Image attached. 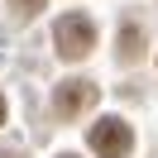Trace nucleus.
I'll return each mask as SVG.
<instances>
[{
	"mask_svg": "<svg viewBox=\"0 0 158 158\" xmlns=\"http://www.w3.org/2000/svg\"><path fill=\"white\" fill-rule=\"evenodd\" d=\"M53 43H58V53L67 62L86 58L91 48H96V24L86 19V15H62L58 24H53Z\"/></svg>",
	"mask_w": 158,
	"mask_h": 158,
	"instance_id": "nucleus-1",
	"label": "nucleus"
},
{
	"mask_svg": "<svg viewBox=\"0 0 158 158\" xmlns=\"http://www.w3.org/2000/svg\"><path fill=\"white\" fill-rule=\"evenodd\" d=\"M91 148H96L101 158H125L129 148H134V129H129L120 115H106V120L91 125Z\"/></svg>",
	"mask_w": 158,
	"mask_h": 158,
	"instance_id": "nucleus-2",
	"label": "nucleus"
},
{
	"mask_svg": "<svg viewBox=\"0 0 158 158\" xmlns=\"http://www.w3.org/2000/svg\"><path fill=\"white\" fill-rule=\"evenodd\" d=\"M96 81H81V77H67V81H58L53 86V110H58L62 120H77L81 110H91L96 106Z\"/></svg>",
	"mask_w": 158,
	"mask_h": 158,
	"instance_id": "nucleus-3",
	"label": "nucleus"
},
{
	"mask_svg": "<svg viewBox=\"0 0 158 158\" xmlns=\"http://www.w3.org/2000/svg\"><path fill=\"white\" fill-rule=\"evenodd\" d=\"M139 43H144V34H139V24H125V29H120V58L125 62H139Z\"/></svg>",
	"mask_w": 158,
	"mask_h": 158,
	"instance_id": "nucleus-4",
	"label": "nucleus"
},
{
	"mask_svg": "<svg viewBox=\"0 0 158 158\" xmlns=\"http://www.w3.org/2000/svg\"><path fill=\"white\" fill-rule=\"evenodd\" d=\"M15 5V15H19V19H34V15L43 10V0H10Z\"/></svg>",
	"mask_w": 158,
	"mask_h": 158,
	"instance_id": "nucleus-5",
	"label": "nucleus"
},
{
	"mask_svg": "<svg viewBox=\"0 0 158 158\" xmlns=\"http://www.w3.org/2000/svg\"><path fill=\"white\" fill-rule=\"evenodd\" d=\"M0 125H5V96H0Z\"/></svg>",
	"mask_w": 158,
	"mask_h": 158,
	"instance_id": "nucleus-6",
	"label": "nucleus"
},
{
	"mask_svg": "<svg viewBox=\"0 0 158 158\" xmlns=\"http://www.w3.org/2000/svg\"><path fill=\"white\" fill-rule=\"evenodd\" d=\"M58 158H77V153H58Z\"/></svg>",
	"mask_w": 158,
	"mask_h": 158,
	"instance_id": "nucleus-7",
	"label": "nucleus"
}]
</instances>
